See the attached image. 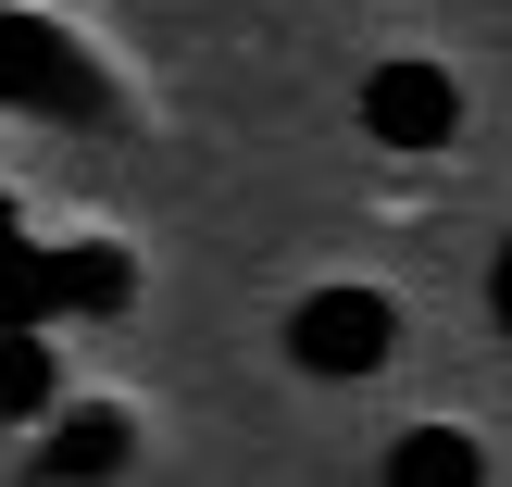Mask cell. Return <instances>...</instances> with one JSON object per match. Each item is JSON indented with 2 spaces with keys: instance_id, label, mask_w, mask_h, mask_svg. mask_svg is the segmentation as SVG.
Returning <instances> with one entry per match:
<instances>
[{
  "instance_id": "obj_1",
  "label": "cell",
  "mask_w": 512,
  "mask_h": 487,
  "mask_svg": "<svg viewBox=\"0 0 512 487\" xmlns=\"http://www.w3.org/2000/svg\"><path fill=\"white\" fill-rule=\"evenodd\" d=\"M400 350V313H388V288H313L288 313V363L300 375H375Z\"/></svg>"
},
{
  "instance_id": "obj_2",
  "label": "cell",
  "mask_w": 512,
  "mask_h": 487,
  "mask_svg": "<svg viewBox=\"0 0 512 487\" xmlns=\"http://www.w3.org/2000/svg\"><path fill=\"white\" fill-rule=\"evenodd\" d=\"M363 125L388 150H450V138H463V75L425 63V50H400V63L363 75Z\"/></svg>"
},
{
  "instance_id": "obj_3",
  "label": "cell",
  "mask_w": 512,
  "mask_h": 487,
  "mask_svg": "<svg viewBox=\"0 0 512 487\" xmlns=\"http://www.w3.org/2000/svg\"><path fill=\"white\" fill-rule=\"evenodd\" d=\"M100 475H125V413L113 400H75L38 438V487H100Z\"/></svg>"
},
{
  "instance_id": "obj_4",
  "label": "cell",
  "mask_w": 512,
  "mask_h": 487,
  "mask_svg": "<svg viewBox=\"0 0 512 487\" xmlns=\"http://www.w3.org/2000/svg\"><path fill=\"white\" fill-rule=\"evenodd\" d=\"M125 300H138V263H125V250H50V325L125 313Z\"/></svg>"
},
{
  "instance_id": "obj_5",
  "label": "cell",
  "mask_w": 512,
  "mask_h": 487,
  "mask_svg": "<svg viewBox=\"0 0 512 487\" xmlns=\"http://www.w3.org/2000/svg\"><path fill=\"white\" fill-rule=\"evenodd\" d=\"M375 487H488V450L463 438V425H413V438L388 450V475Z\"/></svg>"
},
{
  "instance_id": "obj_6",
  "label": "cell",
  "mask_w": 512,
  "mask_h": 487,
  "mask_svg": "<svg viewBox=\"0 0 512 487\" xmlns=\"http://www.w3.org/2000/svg\"><path fill=\"white\" fill-rule=\"evenodd\" d=\"M0 325L13 338H50V250L38 238H0Z\"/></svg>"
},
{
  "instance_id": "obj_7",
  "label": "cell",
  "mask_w": 512,
  "mask_h": 487,
  "mask_svg": "<svg viewBox=\"0 0 512 487\" xmlns=\"http://www.w3.org/2000/svg\"><path fill=\"white\" fill-rule=\"evenodd\" d=\"M25 413L50 425V338H13L0 325V425H25Z\"/></svg>"
},
{
  "instance_id": "obj_8",
  "label": "cell",
  "mask_w": 512,
  "mask_h": 487,
  "mask_svg": "<svg viewBox=\"0 0 512 487\" xmlns=\"http://www.w3.org/2000/svg\"><path fill=\"white\" fill-rule=\"evenodd\" d=\"M488 313H500V338H512V238H500V263H488Z\"/></svg>"
},
{
  "instance_id": "obj_9",
  "label": "cell",
  "mask_w": 512,
  "mask_h": 487,
  "mask_svg": "<svg viewBox=\"0 0 512 487\" xmlns=\"http://www.w3.org/2000/svg\"><path fill=\"white\" fill-rule=\"evenodd\" d=\"M0 238H25V225H13V200H0Z\"/></svg>"
}]
</instances>
